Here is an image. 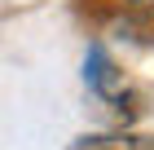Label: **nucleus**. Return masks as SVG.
<instances>
[{
	"label": "nucleus",
	"mask_w": 154,
	"mask_h": 150,
	"mask_svg": "<svg viewBox=\"0 0 154 150\" xmlns=\"http://www.w3.org/2000/svg\"><path fill=\"white\" fill-rule=\"evenodd\" d=\"M84 75H88V84H93L97 93H106V97H119V93H123V80H119V71L110 66L106 49H88V62H84Z\"/></svg>",
	"instance_id": "f257e3e1"
},
{
	"label": "nucleus",
	"mask_w": 154,
	"mask_h": 150,
	"mask_svg": "<svg viewBox=\"0 0 154 150\" xmlns=\"http://www.w3.org/2000/svg\"><path fill=\"white\" fill-rule=\"evenodd\" d=\"M84 150H154V141H141V137H97L93 146Z\"/></svg>",
	"instance_id": "f03ea898"
},
{
	"label": "nucleus",
	"mask_w": 154,
	"mask_h": 150,
	"mask_svg": "<svg viewBox=\"0 0 154 150\" xmlns=\"http://www.w3.org/2000/svg\"><path fill=\"white\" fill-rule=\"evenodd\" d=\"M132 5H137V9H150V5H154V0H132Z\"/></svg>",
	"instance_id": "7ed1b4c3"
}]
</instances>
